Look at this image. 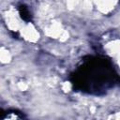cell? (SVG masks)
<instances>
[{"label": "cell", "mask_w": 120, "mask_h": 120, "mask_svg": "<svg viewBox=\"0 0 120 120\" xmlns=\"http://www.w3.org/2000/svg\"><path fill=\"white\" fill-rule=\"evenodd\" d=\"M3 120H24L22 115H20L17 112H9L8 113Z\"/></svg>", "instance_id": "1"}]
</instances>
